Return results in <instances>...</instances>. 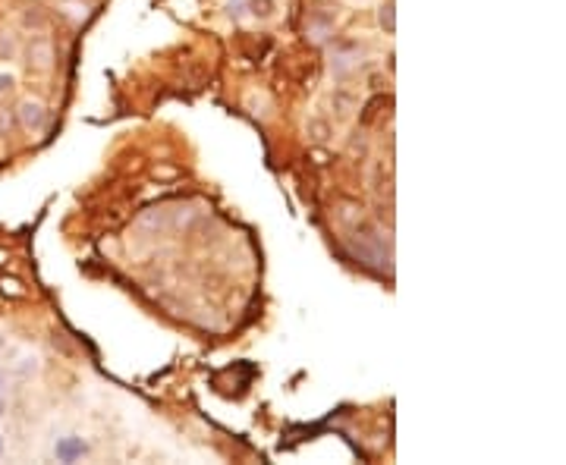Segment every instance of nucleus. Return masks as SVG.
I'll return each instance as SVG.
<instances>
[{
    "instance_id": "f257e3e1",
    "label": "nucleus",
    "mask_w": 566,
    "mask_h": 465,
    "mask_svg": "<svg viewBox=\"0 0 566 465\" xmlns=\"http://www.w3.org/2000/svg\"><path fill=\"white\" fill-rule=\"evenodd\" d=\"M85 450H88V446H85L79 437H66V440H60V443H57V459H63V462H72V459H79Z\"/></svg>"
},
{
    "instance_id": "f03ea898",
    "label": "nucleus",
    "mask_w": 566,
    "mask_h": 465,
    "mask_svg": "<svg viewBox=\"0 0 566 465\" xmlns=\"http://www.w3.org/2000/svg\"><path fill=\"white\" fill-rule=\"evenodd\" d=\"M22 110H25V123H29V126H38V123H41V107H38V104H25Z\"/></svg>"
},
{
    "instance_id": "7ed1b4c3",
    "label": "nucleus",
    "mask_w": 566,
    "mask_h": 465,
    "mask_svg": "<svg viewBox=\"0 0 566 465\" xmlns=\"http://www.w3.org/2000/svg\"><path fill=\"white\" fill-rule=\"evenodd\" d=\"M0 450H4V440H0Z\"/></svg>"
}]
</instances>
